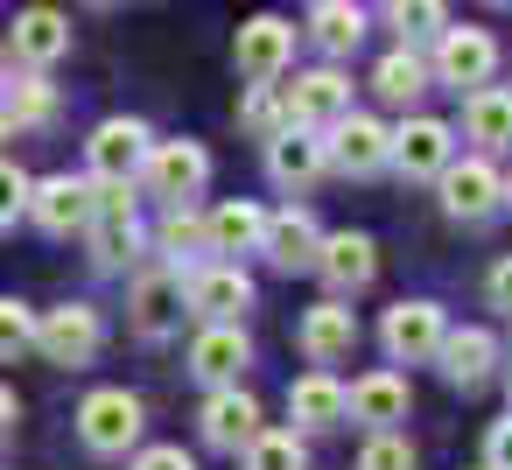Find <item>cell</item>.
Returning a JSON list of instances; mask_svg holds the SVG:
<instances>
[{
  "mask_svg": "<svg viewBox=\"0 0 512 470\" xmlns=\"http://www.w3.org/2000/svg\"><path fill=\"white\" fill-rule=\"evenodd\" d=\"M323 148H330V169H344V176H379L393 162V134L379 120H365V113H344Z\"/></svg>",
  "mask_w": 512,
  "mask_h": 470,
  "instance_id": "9c48e42d",
  "label": "cell"
},
{
  "mask_svg": "<svg viewBox=\"0 0 512 470\" xmlns=\"http://www.w3.org/2000/svg\"><path fill=\"white\" fill-rule=\"evenodd\" d=\"M351 113V85H344V71H309V78H295V92H288V120H302V127H337Z\"/></svg>",
  "mask_w": 512,
  "mask_h": 470,
  "instance_id": "ac0fdd59",
  "label": "cell"
},
{
  "mask_svg": "<svg viewBox=\"0 0 512 470\" xmlns=\"http://www.w3.org/2000/svg\"><path fill=\"white\" fill-rule=\"evenodd\" d=\"M358 470H414V449H407V435H393V428H372V442L358 449Z\"/></svg>",
  "mask_w": 512,
  "mask_h": 470,
  "instance_id": "e575fe53",
  "label": "cell"
},
{
  "mask_svg": "<svg viewBox=\"0 0 512 470\" xmlns=\"http://www.w3.org/2000/svg\"><path fill=\"white\" fill-rule=\"evenodd\" d=\"M134 470H197V463H190L183 449H169V442H162V449H141V456H134Z\"/></svg>",
  "mask_w": 512,
  "mask_h": 470,
  "instance_id": "74e56055",
  "label": "cell"
},
{
  "mask_svg": "<svg viewBox=\"0 0 512 470\" xmlns=\"http://www.w3.org/2000/svg\"><path fill=\"white\" fill-rule=\"evenodd\" d=\"M323 169H330V148H323V134H316V127L288 120V127L267 141V176H274L281 190H309Z\"/></svg>",
  "mask_w": 512,
  "mask_h": 470,
  "instance_id": "30bf717a",
  "label": "cell"
},
{
  "mask_svg": "<svg viewBox=\"0 0 512 470\" xmlns=\"http://www.w3.org/2000/svg\"><path fill=\"white\" fill-rule=\"evenodd\" d=\"M491 8H512V0H491Z\"/></svg>",
  "mask_w": 512,
  "mask_h": 470,
  "instance_id": "ee69618b",
  "label": "cell"
},
{
  "mask_svg": "<svg viewBox=\"0 0 512 470\" xmlns=\"http://www.w3.org/2000/svg\"><path fill=\"white\" fill-rule=\"evenodd\" d=\"M505 204H512V176H505Z\"/></svg>",
  "mask_w": 512,
  "mask_h": 470,
  "instance_id": "b9f144b4",
  "label": "cell"
},
{
  "mask_svg": "<svg viewBox=\"0 0 512 470\" xmlns=\"http://www.w3.org/2000/svg\"><path fill=\"white\" fill-rule=\"evenodd\" d=\"M316 246H323V232H316V218H309V211H274V218H267V232H260V253H267L281 274L316 267Z\"/></svg>",
  "mask_w": 512,
  "mask_h": 470,
  "instance_id": "d6986e66",
  "label": "cell"
},
{
  "mask_svg": "<svg viewBox=\"0 0 512 470\" xmlns=\"http://www.w3.org/2000/svg\"><path fill=\"white\" fill-rule=\"evenodd\" d=\"M491 71H498V43H491V29H442L435 36V78L442 85H491Z\"/></svg>",
  "mask_w": 512,
  "mask_h": 470,
  "instance_id": "52a82bcc",
  "label": "cell"
},
{
  "mask_svg": "<svg viewBox=\"0 0 512 470\" xmlns=\"http://www.w3.org/2000/svg\"><path fill=\"white\" fill-rule=\"evenodd\" d=\"M0 141H15V120H8V106H0Z\"/></svg>",
  "mask_w": 512,
  "mask_h": 470,
  "instance_id": "60d3db41",
  "label": "cell"
},
{
  "mask_svg": "<svg viewBox=\"0 0 512 470\" xmlns=\"http://www.w3.org/2000/svg\"><path fill=\"white\" fill-rule=\"evenodd\" d=\"M99 337H106V323H99L92 302H64V309H43V316H36V351H43L50 365H64V372L92 365V358H99Z\"/></svg>",
  "mask_w": 512,
  "mask_h": 470,
  "instance_id": "6da1fadb",
  "label": "cell"
},
{
  "mask_svg": "<svg viewBox=\"0 0 512 470\" xmlns=\"http://www.w3.org/2000/svg\"><path fill=\"white\" fill-rule=\"evenodd\" d=\"M183 302H190L204 323H239V309L253 302V281H246L239 267H204V274L183 288Z\"/></svg>",
  "mask_w": 512,
  "mask_h": 470,
  "instance_id": "ffe728a7",
  "label": "cell"
},
{
  "mask_svg": "<svg viewBox=\"0 0 512 470\" xmlns=\"http://www.w3.org/2000/svg\"><path fill=\"white\" fill-rule=\"evenodd\" d=\"M463 134L477 148H512V92L505 85H477L463 99Z\"/></svg>",
  "mask_w": 512,
  "mask_h": 470,
  "instance_id": "cb8c5ba5",
  "label": "cell"
},
{
  "mask_svg": "<svg viewBox=\"0 0 512 470\" xmlns=\"http://www.w3.org/2000/svg\"><path fill=\"white\" fill-rule=\"evenodd\" d=\"M204 225H211V253H260L267 211H260V204H218Z\"/></svg>",
  "mask_w": 512,
  "mask_h": 470,
  "instance_id": "4316f807",
  "label": "cell"
},
{
  "mask_svg": "<svg viewBox=\"0 0 512 470\" xmlns=\"http://www.w3.org/2000/svg\"><path fill=\"white\" fill-rule=\"evenodd\" d=\"M127 316H134V330H141V337H162V330L183 316V274H176V267L141 274V281H134V295H127Z\"/></svg>",
  "mask_w": 512,
  "mask_h": 470,
  "instance_id": "44dd1931",
  "label": "cell"
},
{
  "mask_svg": "<svg viewBox=\"0 0 512 470\" xmlns=\"http://www.w3.org/2000/svg\"><path fill=\"white\" fill-rule=\"evenodd\" d=\"M141 176H148V190H155V197L190 204V197L211 183V155H204L197 141H155V148H148V162H141Z\"/></svg>",
  "mask_w": 512,
  "mask_h": 470,
  "instance_id": "277c9868",
  "label": "cell"
},
{
  "mask_svg": "<svg viewBox=\"0 0 512 470\" xmlns=\"http://www.w3.org/2000/svg\"><path fill=\"white\" fill-rule=\"evenodd\" d=\"M246 365H253V344H246V330H239V323H211V330L190 344V372H197V379H211V386H232Z\"/></svg>",
  "mask_w": 512,
  "mask_h": 470,
  "instance_id": "2e32d148",
  "label": "cell"
},
{
  "mask_svg": "<svg viewBox=\"0 0 512 470\" xmlns=\"http://www.w3.org/2000/svg\"><path fill=\"white\" fill-rule=\"evenodd\" d=\"M22 351H36V309L0 295V365H15Z\"/></svg>",
  "mask_w": 512,
  "mask_h": 470,
  "instance_id": "836d02e7",
  "label": "cell"
},
{
  "mask_svg": "<svg viewBox=\"0 0 512 470\" xmlns=\"http://www.w3.org/2000/svg\"><path fill=\"white\" fill-rule=\"evenodd\" d=\"M92 8H113V0H92Z\"/></svg>",
  "mask_w": 512,
  "mask_h": 470,
  "instance_id": "7bdbcfd3",
  "label": "cell"
},
{
  "mask_svg": "<svg viewBox=\"0 0 512 470\" xmlns=\"http://www.w3.org/2000/svg\"><path fill=\"white\" fill-rule=\"evenodd\" d=\"M372 92H379V99H393V106H414V99L428 92V64L414 57V43H400V50H386V57H379Z\"/></svg>",
  "mask_w": 512,
  "mask_h": 470,
  "instance_id": "484cf974",
  "label": "cell"
},
{
  "mask_svg": "<svg viewBox=\"0 0 512 470\" xmlns=\"http://www.w3.org/2000/svg\"><path fill=\"white\" fill-rule=\"evenodd\" d=\"M435 183H442V211H449L456 225H477V218H491V211L505 204L498 169H491V162H477V155H470V162H456V155H449V169H442Z\"/></svg>",
  "mask_w": 512,
  "mask_h": 470,
  "instance_id": "5b68a950",
  "label": "cell"
},
{
  "mask_svg": "<svg viewBox=\"0 0 512 470\" xmlns=\"http://www.w3.org/2000/svg\"><path fill=\"white\" fill-rule=\"evenodd\" d=\"M344 414L365 421V428L407 421V379H400V372H365L358 386H344Z\"/></svg>",
  "mask_w": 512,
  "mask_h": 470,
  "instance_id": "7402d4cb",
  "label": "cell"
},
{
  "mask_svg": "<svg viewBox=\"0 0 512 470\" xmlns=\"http://www.w3.org/2000/svg\"><path fill=\"white\" fill-rule=\"evenodd\" d=\"M29 190H36V183H29L15 162H0V225H15V218L29 211Z\"/></svg>",
  "mask_w": 512,
  "mask_h": 470,
  "instance_id": "d590c367",
  "label": "cell"
},
{
  "mask_svg": "<svg viewBox=\"0 0 512 470\" xmlns=\"http://www.w3.org/2000/svg\"><path fill=\"white\" fill-rule=\"evenodd\" d=\"M484 463H491V470H512V414L491 421V435H484Z\"/></svg>",
  "mask_w": 512,
  "mask_h": 470,
  "instance_id": "8d00e7d4",
  "label": "cell"
},
{
  "mask_svg": "<svg viewBox=\"0 0 512 470\" xmlns=\"http://www.w3.org/2000/svg\"><path fill=\"white\" fill-rule=\"evenodd\" d=\"M253 435H260V400L239 393V386H218L204 400V442L211 449H246Z\"/></svg>",
  "mask_w": 512,
  "mask_h": 470,
  "instance_id": "e0dca14e",
  "label": "cell"
},
{
  "mask_svg": "<svg viewBox=\"0 0 512 470\" xmlns=\"http://www.w3.org/2000/svg\"><path fill=\"white\" fill-rule=\"evenodd\" d=\"M92 211H99V183H85V176H50V183H36V190H29V218H36L50 239L85 232V225H92Z\"/></svg>",
  "mask_w": 512,
  "mask_h": 470,
  "instance_id": "8992f818",
  "label": "cell"
},
{
  "mask_svg": "<svg viewBox=\"0 0 512 470\" xmlns=\"http://www.w3.org/2000/svg\"><path fill=\"white\" fill-rule=\"evenodd\" d=\"M309 456H302V435L295 428H260L253 442H246V470H302Z\"/></svg>",
  "mask_w": 512,
  "mask_h": 470,
  "instance_id": "1f68e13d",
  "label": "cell"
},
{
  "mask_svg": "<svg viewBox=\"0 0 512 470\" xmlns=\"http://www.w3.org/2000/svg\"><path fill=\"white\" fill-rule=\"evenodd\" d=\"M435 365H442V379L456 386V393H477V386H491V372H498V337L491 330H442V344H435Z\"/></svg>",
  "mask_w": 512,
  "mask_h": 470,
  "instance_id": "8fae6325",
  "label": "cell"
},
{
  "mask_svg": "<svg viewBox=\"0 0 512 470\" xmlns=\"http://www.w3.org/2000/svg\"><path fill=\"white\" fill-rule=\"evenodd\" d=\"M379 337H386V358H393V365H421V358H435V344H442V309H435V302H400V309H386Z\"/></svg>",
  "mask_w": 512,
  "mask_h": 470,
  "instance_id": "7c38bea8",
  "label": "cell"
},
{
  "mask_svg": "<svg viewBox=\"0 0 512 470\" xmlns=\"http://www.w3.org/2000/svg\"><path fill=\"white\" fill-rule=\"evenodd\" d=\"M393 29L400 43H435L449 29V0H393Z\"/></svg>",
  "mask_w": 512,
  "mask_h": 470,
  "instance_id": "d6a6232c",
  "label": "cell"
},
{
  "mask_svg": "<svg viewBox=\"0 0 512 470\" xmlns=\"http://www.w3.org/2000/svg\"><path fill=\"white\" fill-rule=\"evenodd\" d=\"M288 57H295V22H281V15H253L232 43V64L246 85H274L288 71Z\"/></svg>",
  "mask_w": 512,
  "mask_h": 470,
  "instance_id": "3957f363",
  "label": "cell"
},
{
  "mask_svg": "<svg viewBox=\"0 0 512 470\" xmlns=\"http://www.w3.org/2000/svg\"><path fill=\"white\" fill-rule=\"evenodd\" d=\"M477 470H491V463H477Z\"/></svg>",
  "mask_w": 512,
  "mask_h": 470,
  "instance_id": "bcb514c9",
  "label": "cell"
},
{
  "mask_svg": "<svg viewBox=\"0 0 512 470\" xmlns=\"http://www.w3.org/2000/svg\"><path fill=\"white\" fill-rule=\"evenodd\" d=\"M351 344H358V316H351L344 302H316V309L302 316V351H309L316 365L351 358Z\"/></svg>",
  "mask_w": 512,
  "mask_h": 470,
  "instance_id": "603a6c76",
  "label": "cell"
},
{
  "mask_svg": "<svg viewBox=\"0 0 512 470\" xmlns=\"http://www.w3.org/2000/svg\"><path fill=\"white\" fill-rule=\"evenodd\" d=\"M8 50H15V64H22V71H50V64L71 50V22H64L57 8H22V15H15V36H8Z\"/></svg>",
  "mask_w": 512,
  "mask_h": 470,
  "instance_id": "5bb4252c",
  "label": "cell"
},
{
  "mask_svg": "<svg viewBox=\"0 0 512 470\" xmlns=\"http://www.w3.org/2000/svg\"><path fill=\"white\" fill-rule=\"evenodd\" d=\"M316 274L330 281V295H358V288H372V274H379V246H372L365 232H337V239L316 246Z\"/></svg>",
  "mask_w": 512,
  "mask_h": 470,
  "instance_id": "4fadbf2b",
  "label": "cell"
},
{
  "mask_svg": "<svg viewBox=\"0 0 512 470\" xmlns=\"http://www.w3.org/2000/svg\"><path fill=\"white\" fill-rule=\"evenodd\" d=\"M449 155H456V141H449V127H442V120H407V127L393 134V169H400L407 183L442 176V169H449Z\"/></svg>",
  "mask_w": 512,
  "mask_h": 470,
  "instance_id": "9a60e30c",
  "label": "cell"
},
{
  "mask_svg": "<svg viewBox=\"0 0 512 470\" xmlns=\"http://www.w3.org/2000/svg\"><path fill=\"white\" fill-rule=\"evenodd\" d=\"M155 246L169 253V267L183 274L197 253H211V225L190 211V204H169V218H162V232H155Z\"/></svg>",
  "mask_w": 512,
  "mask_h": 470,
  "instance_id": "83f0119b",
  "label": "cell"
},
{
  "mask_svg": "<svg viewBox=\"0 0 512 470\" xmlns=\"http://www.w3.org/2000/svg\"><path fill=\"white\" fill-rule=\"evenodd\" d=\"M0 106H8L15 127H50V120H57V92H50L43 71H15V78H8V99H0Z\"/></svg>",
  "mask_w": 512,
  "mask_h": 470,
  "instance_id": "f1b7e54d",
  "label": "cell"
},
{
  "mask_svg": "<svg viewBox=\"0 0 512 470\" xmlns=\"http://www.w3.org/2000/svg\"><path fill=\"white\" fill-rule=\"evenodd\" d=\"M288 414H295L302 428H337V421H351V414H344V386H337L330 372L295 379V386H288Z\"/></svg>",
  "mask_w": 512,
  "mask_h": 470,
  "instance_id": "d4e9b609",
  "label": "cell"
},
{
  "mask_svg": "<svg viewBox=\"0 0 512 470\" xmlns=\"http://www.w3.org/2000/svg\"><path fill=\"white\" fill-rule=\"evenodd\" d=\"M8 428H15V393L0 386V435H8Z\"/></svg>",
  "mask_w": 512,
  "mask_h": 470,
  "instance_id": "ab89813d",
  "label": "cell"
},
{
  "mask_svg": "<svg viewBox=\"0 0 512 470\" xmlns=\"http://www.w3.org/2000/svg\"><path fill=\"white\" fill-rule=\"evenodd\" d=\"M239 127H246L253 141H274V134L288 127V92H281V85H246V99H239Z\"/></svg>",
  "mask_w": 512,
  "mask_h": 470,
  "instance_id": "4dcf8cb0",
  "label": "cell"
},
{
  "mask_svg": "<svg viewBox=\"0 0 512 470\" xmlns=\"http://www.w3.org/2000/svg\"><path fill=\"white\" fill-rule=\"evenodd\" d=\"M148 148H155V134H148L141 120H106V127L85 141V155H92V176H99V183H134V176H141V162H148Z\"/></svg>",
  "mask_w": 512,
  "mask_h": 470,
  "instance_id": "ba28073f",
  "label": "cell"
},
{
  "mask_svg": "<svg viewBox=\"0 0 512 470\" xmlns=\"http://www.w3.org/2000/svg\"><path fill=\"white\" fill-rule=\"evenodd\" d=\"M78 442H85L92 456H127V449L141 442V400L120 393V386L85 393V407H78Z\"/></svg>",
  "mask_w": 512,
  "mask_h": 470,
  "instance_id": "7a4b0ae2",
  "label": "cell"
},
{
  "mask_svg": "<svg viewBox=\"0 0 512 470\" xmlns=\"http://www.w3.org/2000/svg\"><path fill=\"white\" fill-rule=\"evenodd\" d=\"M309 36H316L330 57H351V50L365 43V15L351 8V0H316V22H309Z\"/></svg>",
  "mask_w": 512,
  "mask_h": 470,
  "instance_id": "f546056e",
  "label": "cell"
},
{
  "mask_svg": "<svg viewBox=\"0 0 512 470\" xmlns=\"http://www.w3.org/2000/svg\"><path fill=\"white\" fill-rule=\"evenodd\" d=\"M491 309H505V316H512V260H498V267H491Z\"/></svg>",
  "mask_w": 512,
  "mask_h": 470,
  "instance_id": "f35d334b",
  "label": "cell"
},
{
  "mask_svg": "<svg viewBox=\"0 0 512 470\" xmlns=\"http://www.w3.org/2000/svg\"><path fill=\"white\" fill-rule=\"evenodd\" d=\"M505 393H512V379H505Z\"/></svg>",
  "mask_w": 512,
  "mask_h": 470,
  "instance_id": "f6af8a7d",
  "label": "cell"
}]
</instances>
